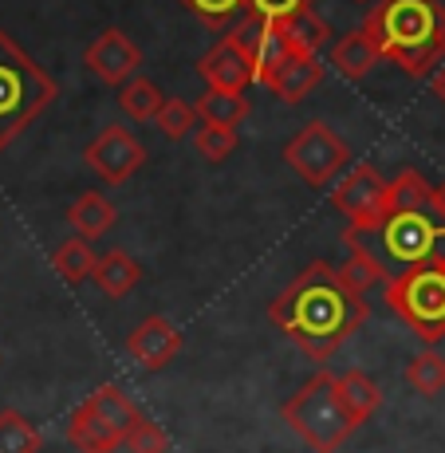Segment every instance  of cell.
Returning <instances> with one entry per match:
<instances>
[{"label":"cell","mask_w":445,"mask_h":453,"mask_svg":"<svg viewBox=\"0 0 445 453\" xmlns=\"http://www.w3.org/2000/svg\"><path fill=\"white\" fill-rule=\"evenodd\" d=\"M371 308L359 292H351L339 273L324 260H311L288 288L268 303V319L284 339H292L311 363H324L355 335Z\"/></svg>","instance_id":"1"},{"label":"cell","mask_w":445,"mask_h":453,"mask_svg":"<svg viewBox=\"0 0 445 453\" xmlns=\"http://www.w3.org/2000/svg\"><path fill=\"white\" fill-rule=\"evenodd\" d=\"M363 32L379 43L382 59L406 75H430L445 56V4L441 0H382L363 20Z\"/></svg>","instance_id":"2"},{"label":"cell","mask_w":445,"mask_h":453,"mask_svg":"<svg viewBox=\"0 0 445 453\" xmlns=\"http://www.w3.org/2000/svg\"><path fill=\"white\" fill-rule=\"evenodd\" d=\"M59 87L48 72L0 28V150L16 142L43 111L56 103Z\"/></svg>","instance_id":"3"},{"label":"cell","mask_w":445,"mask_h":453,"mask_svg":"<svg viewBox=\"0 0 445 453\" xmlns=\"http://www.w3.org/2000/svg\"><path fill=\"white\" fill-rule=\"evenodd\" d=\"M284 422L292 426V434L300 441H308L316 453H339L347 446L359 422L339 398V374L316 371L292 398L284 403Z\"/></svg>","instance_id":"4"},{"label":"cell","mask_w":445,"mask_h":453,"mask_svg":"<svg viewBox=\"0 0 445 453\" xmlns=\"http://www.w3.org/2000/svg\"><path fill=\"white\" fill-rule=\"evenodd\" d=\"M387 308L414 331L422 343L445 339V260H426L395 273L387 284Z\"/></svg>","instance_id":"5"},{"label":"cell","mask_w":445,"mask_h":453,"mask_svg":"<svg viewBox=\"0 0 445 453\" xmlns=\"http://www.w3.org/2000/svg\"><path fill=\"white\" fill-rule=\"evenodd\" d=\"M371 237L379 260L398 265V273L426 265V260H445V217H438L433 209H398Z\"/></svg>","instance_id":"6"},{"label":"cell","mask_w":445,"mask_h":453,"mask_svg":"<svg viewBox=\"0 0 445 453\" xmlns=\"http://www.w3.org/2000/svg\"><path fill=\"white\" fill-rule=\"evenodd\" d=\"M351 150L327 123H308L292 142L284 146V162L308 181L311 189H324L335 181V173L347 165Z\"/></svg>","instance_id":"7"},{"label":"cell","mask_w":445,"mask_h":453,"mask_svg":"<svg viewBox=\"0 0 445 453\" xmlns=\"http://www.w3.org/2000/svg\"><path fill=\"white\" fill-rule=\"evenodd\" d=\"M331 205L347 217V237H371L387 221V181L379 178L374 165H355L335 189Z\"/></svg>","instance_id":"8"},{"label":"cell","mask_w":445,"mask_h":453,"mask_svg":"<svg viewBox=\"0 0 445 453\" xmlns=\"http://www.w3.org/2000/svg\"><path fill=\"white\" fill-rule=\"evenodd\" d=\"M83 162L91 165L107 186H122V181H130L146 165V146L138 142L127 127L111 123V127H103L91 142H87Z\"/></svg>","instance_id":"9"},{"label":"cell","mask_w":445,"mask_h":453,"mask_svg":"<svg viewBox=\"0 0 445 453\" xmlns=\"http://www.w3.org/2000/svg\"><path fill=\"white\" fill-rule=\"evenodd\" d=\"M229 40L237 43L241 56L252 64V72H257V83H268L276 67H280L284 59L292 56L284 24L265 20V16H252V12H244V20L233 24V28H229Z\"/></svg>","instance_id":"10"},{"label":"cell","mask_w":445,"mask_h":453,"mask_svg":"<svg viewBox=\"0 0 445 453\" xmlns=\"http://www.w3.org/2000/svg\"><path fill=\"white\" fill-rule=\"evenodd\" d=\"M83 64L99 83L122 87V83L134 80L138 67H142V48H138V43L130 40L122 28H107V32H99V36L87 43Z\"/></svg>","instance_id":"11"},{"label":"cell","mask_w":445,"mask_h":453,"mask_svg":"<svg viewBox=\"0 0 445 453\" xmlns=\"http://www.w3.org/2000/svg\"><path fill=\"white\" fill-rule=\"evenodd\" d=\"M127 351L134 355L138 367L162 371V367H170V363L181 355V331L173 327L170 319L150 316V319H142V324L127 335Z\"/></svg>","instance_id":"12"},{"label":"cell","mask_w":445,"mask_h":453,"mask_svg":"<svg viewBox=\"0 0 445 453\" xmlns=\"http://www.w3.org/2000/svg\"><path fill=\"white\" fill-rule=\"evenodd\" d=\"M67 441L80 453H115L127 446V430L119 422H111L99 406L87 398L75 406V414L67 418Z\"/></svg>","instance_id":"13"},{"label":"cell","mask_w":445,"mask_h":453,"mask_svg":"<svg viewBox=\"0 0 445 453\" xmlns=\"http://www.w3.org/2000/svg\"><path fill=\"white\" fill-rule=\"evenodd\" d=\"M197 75L205 80V87H217V91H244L249 83H257L252 64L241 56V48L229 36L217 40L213 48L197 59Z\"/></svg>","instance_id":"14"},{"label":"cell","mask_w":445,"mask_h":453,"mask_svg":"<svg viewBox=\"0 0 445 453\" xmlns=\"http://www.w3.org/2000/svg\"><path fill=\"white\" fill-rule=\"evenodd\" d=\"M319 80H324V64H319V56H288L265 87L280 103H300L316 91Z\"/></svg>","instance_id":"15"},{"label":"cell","mask_w":445,"mask_h":453,"mask_svg":"<svg viewBox=\"0 0 445 453\" xmlns=\"http://www.w3.org/2000/svg\"><path fill=\"white\" fill-rule=\"evenodd\" d=\"M343 245H347V265L339 268V280L347 284L351 292H371V288H387L390 284V273H387V265L379 260V252H374L371 245H366L363 237H343Z\"/></svg>","instance_id":"16"},{"label":"cell","mask_w":445,"mask_h":453,"mask_svg":"<svg viewBox=\"0 0 445 453\" xmlns=\"http://www.w3.org/2000/svg\"><path fill=\"white\" fill-rule=\"evenodd\" d=\"M382 51L366 32H347V36L331 40V67H335L343 80H366V75L379 67Z\"/></svg>","instance_id":"17"},{"label":"cell","mask_w":445,"mask_h":453,"mask_svg":"<svg viewBox=\"0 0 445 453\" xmlns=\"http://www.w3.org/2000/svg\"><path fill=\"white\" fill-rule=\"evenodd\" d=\"M119 221V209L111 205V197H103L99 189H87L72 205H67V225L75 229V237L99 241L103 233H111Z\"/></svg>","instance_id":"18"},{"label":"cell","mask_w":445,"mask_h":453,"mask_svg":"<svg viewBox=\"0 0 445 453\" xmlns=\"http://www.w3.org/2000/svg\"><path fill=\"white\" fill-rule=\"evenodd\" d=\"M91 276H95V284H99L103 296L119 300V296H127L138 280H142V265H138L127 249H111V252H99Z\"/></svg>","instance_id":"19"},{"label":"cell","mask_w":445,"mask_h":453,"mask_svg":"<svg viewBox=\"0 0 445 453\" xmlns=\"http://www.w3.org/2000/svg\"><path fill=\"white\" fill-rule=\"evenodd\" d=\"M339 398H343V406L351 411V418H355L359 426L371 422V418L379 414V406H382L379 382H374L366 371H347V374H339Z\"/></svg>","instance_id":"20"},{"label":"cell","mask_w":445,"mask_h":453,"mask_svg":"<svg viewBox=\"0 0 445 453\" xmlns=\"http://www.w3.org/2000/svg\"><path fill=\"white\" fill-rule=\"evenodd\" d=\"M197 115H202L205 127H229L237 130L249 115V99L244 91H217V87H205V95L197 99Z\"/></svg>","instance_id":"21"},{"label":"cell","mask_w":445,"mask_h":453,"mask_svg":"<svg viewBox=\"0 0 445 453\" xmlns=\"http://www.w3.org/2000/svg\"><path fill=\"white\" fill-rule=\"evenodd\" d=\"M284 32H288V48H292V56H319V48H327V43L335 40L331 36V24L316 12V8L292 16V20L284 24Z\"/></svg>","instance_id":"22"},{"label":"cell","mask_w":445,"mask_h":453,"mask_svg":"<svg viewBox=\"0 0 445 453\" xmlns=\"http://www.w3.org/2000/svg\"><path fill=\"white\" fill-rule=\"evenodd\" d=\"M162 91L154 80H146V75H134L130 83L119 87V111L130 119V123H150L154 115H158L162 107Z\"/></svg>","instance_id":"23"},{"label":"cell","mask_w":445,"mask_h":453,"mask_svg":"<svg viewBox=\"0 0 445 453\" xmlns=\"http://www.w3.org/2000/svg\"><path fill=\"white\" fill-rule=\"evenodd\" d=\"M95 249H91V241H83V237H72V241H64L56 252H51V268H56V276L59 280H67V284H83L87 276L95 273Z\"/></svg>","instance_id":"24"},{"label":"cell","mask_w":445,"mask_h":453,"mask_svg":"<svg viewBox=\"0 0 445 453\" xmlns=\"http://www.w3.org/2000/svg\"><path fill=\"white\" fill-rule=\"evenodd\" d=\"M430 194H433V186L418 170L395 173L387 181V217L398 213V209H430Z\"/></svg>","instance_id":"25"},{"label":"cell","mask_w":445,"mask_h":453,"mask_svg":"<svg viewBox=\"0 0 445 453\" xmlns=\"http://www.w3.org/2000/svg\"><path fill=\"white\" fill-rule=\"evenodd\" d=\"M43 438L20 411H0V453H40Z\"/></svg>","instance_id":"26"},{"label":"cell","mask_w":445,"mask_h":453,"mask_svg":"<svg viewBox=\"0 0 445 453\" xmlns=\"http://www.w3.org/2000/svg\"><path fill=\"white\" fill-rule=\"evenodd\" d=\"M154 123H158V130L170 142H178L186 134H197L202 115H197V103H189V99H165L158 107V115H154Z\"/></svg>","instance_id":"27"},{"label":"cell","mask_w":445,"mask_h":453,"mask_svg":"<svg viewBox=\"0 0 445 453\" xmlns=\"http://www.w3.org/2000/svg\"><path fill=\"white\" fill-rule=\"evenodd\" d=\"M406 382L418 390L422 398H438L445 390V355L438 351H422L418 359H410Z\"/></svg>","instance_id":"28"},{"label":"cell","mask_w":445,"mask_h":453,"mask_svg":"<svg viewBox=\"0 0 445 453\" xmlns=\"http://www.w3.org/2000/svg\"><path fill=\"white\" fill-rule=\"evenodd\" d=\"M205 28L221 32V28H233L241 12H249V0H181Z\"/></svg>","instance_id":"29"},{"label":"cell","mask_w":445,"mask_h":453,"mask_svg":"<svg viewBox=\"0 0 445 453\" xmlns=\"http://www.w3.org/2000/svg\"><path fill=\"white\" fill-rule=\"evenodd\" d=\"M127 449L130 453H170V438H165V430L154 418L134 411V422L127 430Z\"/></svg>","instance_id":"30"},{"label":"cell","mask_w":445,"mask_h":453,"mask_svg":"<svg viewBox=\"0 0 445 453\" xmlns=\"http://www.w3.org/2000/svg\"><path fill=\"white\" fill-rule=\"evenodd\" d=\"M237 142H241V134L237 130H229V127H197V134H194V146H197V154L209 162H225L233 150H237Z\"/></svg>","instance_id":"31"},{"label":"cell","mask_w":445,"mask_h":453,"mask_svg":"<svg viewBox=\"0 0 445 453\" xmlns=\"http://www.w3.org/2000/svg\"><path fill=\"white\" fill-rule=\"evenodd\" d=\"M308 8H316V0H249L252 16H265V20H276V24H288L292 16L308 12Z\"/></svg>","instance_id":"32"},{"label":"cell","mask_w":445,"mask_h":453,"mask_svg":"<svg viewBox=\"0 0 445 453\" xmlns=\"http://www.w3.org/2000/svg\"><path fill=\"white\" fill-rule=\"evenodd\" d=\"M430 209H433L438 217H445V181H441V186H433V194H430Z\"/></svg>","instance_id":"33"},{"label":"cell","mask_w":445,"mask_h":453,"mask_svg":"<svg viewBox=\"0 0 445 453\" xmlns=\"http://www.w3.org/2000/svg\"><path fill=\"white\" fill-rule=\"evenodd\" d=\"M433 91H438V95H441V103H445V67H441L438 75H433Z\"/></svg>","instance_id":"34"},{"label":"cell","mask_w":445,"mask_h":453,"mask_svg":"<svg viewBox=\"0 0 445 453\" xmlns=\"http://www.w3.org/2000/svg\"><path fill=\"white\" fill-rule=\"evenodd\" d=\"M359 4H371V0H359Z\"/></svg>","instance_id":"35"}]
</instances>
